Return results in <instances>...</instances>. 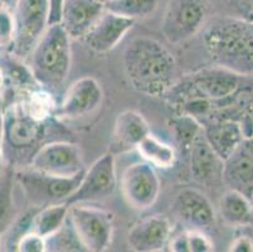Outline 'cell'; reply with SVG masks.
I'll return each instance as SVG.
<instances>
[{"mask_svg":"<svg viewBox=\"0 0 253 252\" xmlns=\"http://www.w3.org/2000/svg\"><path fill=\"white\" fill-rule=\"evenodd\" d=\"M124 68L136 91L159 97L178 80L175 57L163 43L149 37L131 39L124 50Z\"/></svg>","mask_w":253,"mask_h":252,"instance_id":"cell-1","label":"cell"},{"mask_svg":"<svg viewBox=\"0 0 253 252\" xmlns=\"http://www.w3.org/2000/svg\"><path fill=\"white\" fill-rule=\"evenodd\" d=\"M202 38L214 66L242 77L253 76V20L217 18L206 25Z\"/></svg>","mask_w":253,"mask_h":252,"instance_id":"cell-2","label":"cell"},{"mask_svg":"<svg viewBox=\"0 0 253 252\" xmlns=\"http://www.w3.org/2000/svg\"><path fill=\"white\" fill-rule=\"evenodd\" d=\"M72 38L61 23L49 24L29 57V69L37 85L54 91L66 82L72 63Z\"/></svg>","mask_w":253,"mask_h":252,"instance_id":"cell-3","label":"cell"},{"mask_svg":"<svg viewBox=\"0 0 253 252\" xmlns=\"http://www.w3.org/2000/svg\"><path fill=\"white\" fill-rule=\"evenodd\" d=\"M68 221L84 251L109 250L114 236L115 216L103 208L76 203L68 209Z\"/></svg>","mask_w":253,"mask_h":252,"instance_id":"cell-4","label":"cell"},{"mask_svg":"<svg viewBox=\"0 0 253 252\" xmlns=\"http://www.w3.org/2000/svg\"><path fill=\"white\" fill-rule=\"evenodd\" d=\"M13 15L15 33L11 46L18 58H25L49 25V4L48 0H17Z\"/></svg>","mask_w":253,"mask_h":252,"instance_id":"cell-5","label":"cell"},{"mask_svg":"<svg viewBox=\"0 0 253 252\" xmlns=\"http://www.w3.org/2000/svg\"><path fill=\"white\" fill-rule=\"evenodd\" d=\"M84 172L72 177H58L28 169L20 172L17 179L33 208H42L53 203L66 202L77 189Z\"/></svg>","mask_w":253,"mask_h":252,"instance_id":"cell-6","label":"cell"},{"mask_svg":"<svg viewBox=\"0 0 253 252\" xmlns=\"http://www.w3.org/2000/svg\"><path fill=\"white\" fill-rule=\"evenodd\" d=\"M208 11L207 0H169L162 23L163 34L169 43L179 45L201 31Z\"/></svg>","mask_w":253,"mask_h":252,"instance_id":"cell-7","label":"cell"},{"mask_svg":"<svg viewBox=\"0 0 253 252\" xmlns=\"http://www.w3.org/2000/svg\"><path fill=\"white\" fill-rule=\"evenodd\" d=\"M117 187L114 152H106L89 168H86L77 189L66 200L68 205L76 203L100 202L115 193Z\"/></svg>","mask_w":253,"mask_h":252,"instance_id":"cell-8","label":"cell"},{"mask_svg":"<svg viewBox=\"0 0 253 252\" xmlns=\"http://www.w3.org/2000/svg\"><path fill=\"white\" fill-rule=\"evenodd\" d=\"M120 188L126 202L137 211H145L158 201L162 182L155 166L148 161H135L124 170Z\"/></svg>","mask_w":253,"mask_h":252,"instance_id":"cell-9","label":"cell"},{"mask_svg":"<svg viewBox=\"0 0 253 252\" xmlns=\"http://www.w3.org/2000/svg\"><path fill=\"white\" fill-rule=\"evenodd\" d=\"M29 169L58 177H72L86 170L80 148L68 142H52L36 150Z\"/></svg>","mask_w":253,"mask_h":252,"instance_id":"cell-10","label":"cell"},{"mask_svg":"<svg viewBox=\"0 0 253 252\" xmlns=\"http://www.w3.org/2000/svg\"><path fill=\"white\" fill-rule=\"evenodd\" d=\"M103 101V91L97 80L82 77L68 87L61 105L56 106L54 117L77 120L95 112Z\"/></svg>","mask_w":253,"mask_h":252,"instance_id":"cell-11","label":"cell"},{"mask_svg":"<svg viewBox=\"0 0 253 252\" xmlns=\"http://www.w3.org/2000/svg\"><path fill=\"white\" fill-rule=\"evenodd\" d=\"M171 213L188 230L206 231L215 225L213 204L206 194L195 188H184L176 194Z\"/></svg>","mask_w":253,"mask_h":252,"instance_id":"cell-12","label":"cell"},{"mask_svg":"<svg viewBox=\"0 0 253 252\" xmlns=\"http://www.w3.org/2000/svg\"><path fill=\"white\" fill-rule=\"evenodd\" d=\"M222 180L228 189L253 200V138L243 139L223 160Z\"/></svg>","mask_w":253,"mask_h":252,"instance_id":"cell-13","label":"cell"},{"mask_svg":"<svg viewBox=\"0 0 253 252\" xmlns=\"http://www.w3.org/2000/svg\"><path fill=\"white\" fill-rule=\"evenodd\" d=\"M171 232V223L168 217L163 214L144 217L128 230V247L136 252L163 251L168 247Z\"/></svg>","mask_w":253,"mask_h":252,"instance_id":"cell-14","label":"cell"},{"mask_svg":"<svg viewBox=\"0 0 253 252\" xmlns=\"http://www.w3.org/2000/svg\"><path fill=\"white\" fill-rule=\"evenodd\" d=\"M134 24V19L123 17L105 9L82 41L91 50L103 54L114 50L123 41L124 37L132 29Z\"/></svg>","mask_w":253,"mask_h":252,"instance_id":"cell-15","label":"cell"},{"mask_svg":"<svg viewBox=\"0 0 253 252\" xmlns=\"http://www.w3.org/2000/svg\"><path fill=\"white\" fill-rule=\"evenodd\" d=\"M190 81L193 89L197 91L198 99L219 102L228 100L229 97L237 94L241 87L242 76L222 67L213 66L192 75Z\"/></svg>","mask_w":253,"mask_h":252,"instance_id":"cell-16","label":"cell"},{"mask_svg":"<svg viewBox=\"0 0 253 252\" xmlns=\"http://www.w3.org/2000/svg\"><path fill=\"white\" fill-rule=\"evenodd\" d=\"M44 134V122L25 114L19 103L3 116V135L11 148L18 150L36 147Z\"/></svg>","mask_w":253,"mask_h":252,"instance_id":"cell-17","label":"cell"},{"mask_svg":"<svg viewBox=\"0 0 253 252\" xmlns=\"http://www.w3.org/2000/svg\"><path fill=\"white\" fill-rule=\"evenodd\" d=\"M105 11L96 0H66L61 24L72 39H82Z\"/></svg>","mask_w":253,"mask_h":252,"instance_id":"cell-18","label":"cell"},{"mask_svg":"<svg viewBox=\"0 0 253 252\" xmlns=\"http://www.w3.org/2000/svg\"><path fill=\"white\" fill-rule=\"evenodd\" d=\"M150 125L139 111L126 110L117 116L112 133V150L125 152L136 149L145 136L150 134Z\"/></svg>","mask_w":253,"mask_h":252,"instance_id":"cell-19","label":"cell"},{"mask_svg":"<svg viewBox=\"0 0 253 252\" xmlns=\"http://www.w3.org/2000/svg\"><path fill=\"white\" fill-rule=\"evenodd\" d=\"M190 173L199 183L213 184L222 180L223 160L211 149L204 133L195 139L189 148Z\"/></svg>","mask_w":253,"mask_h":252,"instance_id":"cell-20","label":"cell"},{"mask_svg":"<svg viewBox=\"0 0 253 252\" xmlns=\"http://www.w3.org/2000/svg\"><path fill=\"white\" fill-rule=\"evenodd\" d=\"M203 133L211 149L222 160H224L246 138L239 121L229 119L211 121L203 126Z\"/></svg>","mask_w":253,"mask_h":252,"instance_id":"cell-21","label":"cell"},{"mask_svg":"<svg viewBox=\"0 0 253 252\" xmlns=\"http://www.w3.org/2000/svg\"><path fill=\"white\" fill-rule=\"evenodd\" d=\"M252 201L234 189H227L219 202V211L223 221L231 226L242 227L247 225L252 209Z\"/></svg>","mask_w":253,"mask_h":252,"instance_id":"cell-22","label":"cell"},{"mask_svg":"<svg viewBox=\"0 0 253 252\" xmlns=\"http://www.w3.org/2000/svg\"><path fill=\"white\" fill-rule=\"evenodd\" d=\"M70 205L67 203H53L39 208L32 218L31 230L47 239L59 230L67 221Z\"/></svg>","mask_w":253,"mask_h":252,"instance_id":"cell-23","label":"cell"},{"mask_svg":"<svg viewBox=\"0 0 253 252\" xmlns=\"http://www.w3.org/2000/svg\"><path fill=\"white\" fill-rule=\"evenodd\" d=\"M136 150L145 161L150 163L155 168L169 169L175 164V149L151 133L142 139Z\"/></svg>","mask_w":253,"mask_h":252,"instance_id":"cell-24","label":"cell"},{"mask_svg":"<svg viewBox=\"0 0 253 252\" xmlns=\"http://www.w3.org/2000/svg\"><path fill=\"white\" fill-rule=\"evenodd\" d=\"M25 114L33 119L44 122L50 116H54L56 105L53 103L50 94L45 90H31L19 102Z\"/></svg>","mask_w":253,"mask_h":252,"instance_id":"cell-25","label":"cell"},{"mask_svg":"<svg viewBox=\"0 0 253 252\" xmlns=\"http://www.w3.org/2000/svg\"><path fill=\"white\" fill-rule=\"evenodd\" d=\"M158 5L159 0H111L106 4L105 9L136 22L150 17Z\"/></svg>","mask_w":253,"mask_h":252,"instance_id":"cell-26","label":"cell"},{"mask_svg":"<svg viewBox=\"0 0 253 252\" xmlns=\"http://www.w3.org/2000/svg\"><path fill=\"white\" fill-rule=\"evenodd\" d=\"M170 128L184 151H188L193 142L203 133L201 122L190 114L179 115L178 117L170 120Z\"/></svg>","mask_w":253,"mask_h":252,"instance_id":"cell-27","label":"cell"},{"mask_svg":"<svg viewBox=\"0 0 253 252\" xmlns=\"http://www.w3.org/2000/svg\"><path fill=\"white\" fill-rule=\"evenodd\" d=\"M66 225H67V221L64 222V225L57 232L45 239L47 251H84L81 242L78 241L70 221H68L70 228H66Z\"/></svg>","mask_w":253,"mask_h":252,"instance_id":"cell-28","label":"cell"},{"mask_svg":"<svg viewBox=\"0 0 253 252\" xmlns=\"http://www.w3.org/2000/svg\"><path fill=\"white\" fill-rule=\"evenodd\" d=\"M13 207L14 205L11 197V183L9 177H6L0 182V235L11 223Z\"/></svg>","mask_w":253,"mask_h":252,"instance_id":"cell-29","label":"cell"},{"mask_svg":"<svg viewBox=\"0 0 253 252\" xmlns=\"http://www.w3.org/2000/svg\"><path fill=\"white\" fill-rule=\"evenodd\" d=\"M207 1L220 6L227 13L225 17L242 18V19L251 20L253 0H207Z\"/></svg>","mask_w":253,"mask_h":252,"instance_id":"cell-30","label":"cell"},{"mask_svg":"<svg viewBox=\"0 0 253 252\" xmlns=\"http://www.w3.org/2000/svg\"><path fill=\"white\" fill-rule=\"evenodd\" d=\"M15 33V23L13 9L0 4V48L13 45Z\"/></svg>","mask_w":253,"mask_h":252,"instance_id":"cell-31","label":"cell"},{"mask_svg":"<svg viewBox=\"0 0 253 252\" xmlns=\"http://www.w3.org/2000/svg\"><path fill=\"white\" fill-rule=\"evenodd\" d=\"M17 251L19 252H45L47 246H45V239L38 235L34 231L29 230L23 233L19 239L17 240Z\"/></svg>","mask_w":253,"mask_h":252,"instance_id":"cell-32","label":"cell"},{"mask_svg":"<svg viewBox=\"0 0 253 252\" xmlns=\"http://www.w3.org/2000/svg\"><path fill=\"white\" fill-rule=\"evenodd\" d=\"M186 236L190 252H211L214 250V245L204 231L186 230Z\"/></svg>","mask_w":253,"mask_h":252,"instance_id":"cell-33","label":"cell"},{"mask_svg":"<svg viewBox=\"0 0 253 252\" xmlns=\"http://www.w3.org/2000/svg\"><path fill=\"white\" fill-rule=\"evenodd\" d=\"M228 251L233 252H253V237L250 235L238 236L229 245Z\"/></svg>","mask_w":253,"mask_h":252,"instance_id":"cell-34","label":"cell"},{"mask_svg":"<svg viewBox=\"0 0 253 252\" xmlns=\"http://www.w3.org/2000/svg\"><path fill=\"white\" fill-rule=\"evenodd\" d=\"M168 250L172 252H190L186 231H184V232L179 233V235L176 236L170 237L169 244H168Z\"/></svg>","mask_w":253,"mask_h":252,"instance_id":"cell-35","label":"cell"},{"mask_svg":"<svg viewBox=\"0 0 253 252\" xmlns=\"http://www.w3.org/2000/svg\"><path fill=\"white\" fill-rule=\"evenodd\" d=\"M66 0H48L49 4V24L53 23H61L62 11H63V5Z\"/></svg>","mask_w":253,"mask_h":252,"instance_id":"cell-36","label":"cell"},{"mask_svg":"<svg viewBox=\"0 0 253 252\" xmlns=\"http://www.w3.org/2000/svg\"><path fill=\"white\" fill-rule=\"evenodd\" d=\"M15 3H17V0H0V4H1V5H5L10 9L14 8Z\"/></svg>","mask_w":253,"mask_h":252,"instance_id":"cell-37","label":"cell"},{"mask_svg":"<svg viewBox=\"0 0 253 252\" xmlns=\"http://www.w3.org/2000/svg\"><path fill=\"white\" fill-rule=\"evenodd\" d=\"M247 227L251 228V231H252V237H253V205H252V209H251V213H250V218H248V222H247Z\"/></svg>","mask_w":253,"mask_h":252,"instance_id":"cell-38","label":"cell"},{"mask_svg":"<svg viewBox=\"0 0 253 252\" xmlns=\"http://www.w3.org/2000/svg\"><path fill=\"white\" fill-rule=\"evenodd\" d=\"M96 1H97V3H100V4H102V5H106V4L110 3L111 0H96Z\"/></svg>","mask_w":253,"mask_h":252,"instance_id":"cell-39","label":"cell"},{"mask_svg":"<svg viewBox=\"0 0 253 252\" xmlns=\"http://www.w3.org/2000/svg\"><path fill=\"white\" fill-rule=\"evenodd\" d=\"M0 173H1V156H0Z\"/></svg>","mask_w":253,"mask_h":252,"instance_id":"cell-40","label":"cell"},{"mask_svg":"<svg viewBox=\"0 0 253 252\" xmlns=\"http://www.w3.org/2000/svg\"><path fill=\"white\" fill-rule=\"evenodd\" d=\"M251 20H253V4H252V15H251Z\"/></svg>","mask_w":253,"mask_h":252,"instance_id":"cell-41","label":"cell"}]
</instances>
